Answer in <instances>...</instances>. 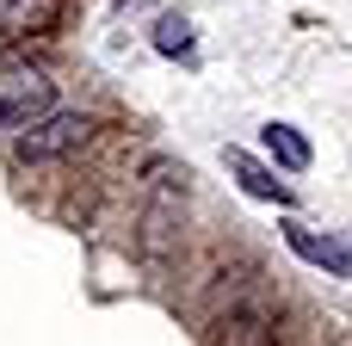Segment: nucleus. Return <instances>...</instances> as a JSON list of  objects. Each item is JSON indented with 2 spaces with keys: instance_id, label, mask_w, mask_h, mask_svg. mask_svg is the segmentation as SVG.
<instances>
[{
  "instance_id": "f257e3e1",
  "label": "nucleus",
  "mask_w": 352,
  "mask_h": 346,
  "mask_svg": "<svg viewBox=\"0 0 352 346\" xmlns=\"http://www.w3.org/2000/svg\"><path fill=\"white\" fill-rule=\"evenodd\" d=\"M87 136H93V118L87 111H43L37 124H25L12 136V155L19 161H56V155H74Z\"/></svg>"
},
{
  "instance_id": "f03ea898",
  "label": "nucleus",
  "mask_w": 352,
  "mask_h": 346,
  "mask_svg": "<svg viewBox=\"0 0 352 346\" xmlns=\"http://www.w3.org/2000/svg\"><path fill=\"white\" fill-rule=\"evenodd\" d=\"M56 105V87L43 68H0V130H25Z\"/></svg>"
},
{
  "instance_id": "7ed1b4c3",
  "label": "nucleus",
  "mask_w": 352,
  "mask_h": 346,
  "mask_svg": "<svg viewBox=\"0 0 352 346\" xmlns=\"http://www.w3.org/2000/svg\"><path fill=\"white\" fill-rule=\"evenodd\" d=\"M285 241H291V254H303L309 266H322V272H334V279H352V241L322 235V229H303V223H291Z\"/></svg>"
},
{
  "instance_id": "20e7f679",
  "label": "nucleus",
  "mask_w": 352,
  "mask_h": 346,
  "mask_svg": "<svg viewBox=\"0 0 352 346\" xmlns=\"http://www.w3.org/2000/svg\"><path fill=\"white\" fill-rule=\"evenodd\" d=\"M50 19H56V0H0V43L37 37L50 31Z\"/></svg>"
},
{
  "instance_id": "39448f33",
  "label": "nucleus",
  "mask_w": 352,
  "mask_h": 346,
  "mask_svg": "<svg viewBox=\"0 0 352 346\" xmlns=\"http://www.w3.org/2000/svg\"><path fill=\"white\" fill-rule=\"evenodd\" d=\"M223 161H229V173L241 180V192H254V198H266V204H291V186H278V180H272V173H266V167H260L254 155H241V149H229Z\"/></svg>"
},
{
  "instance_id": "423d86ee",
  "label": "nucleus",
  "mask_w": 352,
  "mask_h": 346,
  "mask_svg": "<svg viewBox=\"0 0 352 346\" xmlns=\"http://www.w3.org/2000/svg\"><path fill=\"white\" fill-rule=\"evenodd\" d=\"M260 142H266V155H272L278 167H291V173H303V167H309V142H303L291 124H266V130H260Z\"/></svg>"
},
{
  "instance_id": "0eeeda50",
  "label": "nucleus",
  "mask_w": 352,
  "mask_h": 346,
  "mask_svg": "<svg viewBox=\"0 0 352 346\" xmlns=\"http://www.w3.org/2000/svg\"><path fill=\"white\" fill-rule=\"evenodd\" d=\"M155 50L161 56H186L192 50V19L186 12H161L155 19Z\"/></svg>"
}]
</instances>
